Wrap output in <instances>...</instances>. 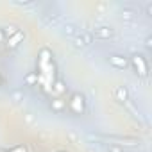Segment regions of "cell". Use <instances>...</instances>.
<instances>
[{
	"mask_svg": "<svg viewBox=\"0 0 152 152\" xmlns=\"http://www.w3.org/2000/svg\"><path fill=\"white\" fill-rule=\"evenodd\" d=\"M129 64H132L134 72L140 75V77H147V75H148V64H147V61H145V57H143V56L134 54V56L131 57Z\"/></svg>",
	"mask_w": 152,
	"mask_h": 152,
	"instance_id": "cell-1",
	"label": "cell"
},
{
	"mask_svg": "<svg viewBox=\"0 0 152 152\" xmlns=\"http://www.w3.org/2000/svg\"><path fill=\"white\" fill-rule=\"evenodd\" d=\"M84 107H86V104H84V97L81 93L72 95V99H70V109L75 115H83L84 113Z\"/></svg>",
	"mask_w": 152,
	"mask_h": 152,
	"instance_id": "cell-2",
	"label": "cell"
},
{
	"mask_svg": "<svg viewBox=\"0 0 152 152\" xmlns=\"http://www.w3.org/2000/svg\"><path fill=\"white\" fill-rule=\"evenodd\" d=\"M109 64L115 66V68H118V70H125L129 66V59L124 57V56H111L109 57Z\"/></svg>",
	"mask_w": 152,
	"mask_h": 152,
	"instance_id": "cell-3",
	"label": "cell"
},
{
	"mask_svg": "<svg viewBox=\"0 0 152 152\" xmlns=\"http://www.w3.org/2000/svg\"><path fill=\"white\" fill-rule=\"evenodd\" d=\"M93 34H95L97 38H100V39H109V38L115 34V31H113L111 27H97V29L93 31Z\"/></svg>",
	"mask_w": 152,
	"mask_h": 152,
	"instance_id": "cell-4",
	"label": "cell"
},
{
	"mask_svg": "<svg viewBox=\"0 0 152 152\" xmlns=\"http://www.w3.org/2000/svg\"><path fill=\"white\" fill-rule=\"evenodd\" d=\"M22 41H23V32H22V31H16L11 38H7V43H6V45H7L9 48H16Z\"/></svg>",
	"mask_w": 152,
	"mask_h": 152,
	"instance_id": "cell-5",
	"label": "cell"
},
{
	"mask_svg": "<svg viewBox=\"0 0 152 152\" xmlns=\"http://www.w3.org/2000/svg\"><path fill=\"white\" fill-rule=\"evenodd\" d=\"M91 39H93V36H91L90 32H86V34H83V36H77V38H75V39H73V45L77 47V48H83V47L90 45Z\"/></svg>",
	"mask_w": 152,
	"mask_h": 152,
	"instance_id": "cell-6",
	"label": "cell"
},
{
	"mask_svg": "<svg viewBox=\"0 0 152 152\" xmlns=\"http://www.w3.org/2000/svg\"><path fill=\"white\" fill-rule=\"evenodd\" d=\"M115 97H116V100L125 102V100H129V90H127L125 86H118V88L115 90Z\"/></svg>",
	"mask_w": 152,
	"mask_h": 152,
	"instance_id": "cell-7",
	"label": "cell"
},
{
	"mask_svg": "<svg viewBox=\"0 0 152 152\" xmlns=\"http://www.w3.org/2000/svg\"><path fill=\"white\" fill-rule=\"evenodd\" d=\"M63 107H64V102L63 100H59V99H56V100H52V109L54 111H63Z\"/></svg>",
	"mask_w": 152,
	"mask_h": 152,
	"instance_id": "cell-8",
	"label": "cell"
},
{
	"mask_svg": "<svg viewBox=\"0 0 152 152\" xmlns=\"http://www.w3.org/2000/svg\"><path fill=\"white\" fill-rule=\"evenodd\" d=\"M64 90H66V88H64V83H63V81H56V83H54V91H56V93H63Z\"/></svg>",
	"mask_w": 152,
	"mask_h": 152,
	"instance_id": "cell-9",
	"label": "cell"
},
{
	"mask_svg": "<svg viewBox=\"0 0 152 152\" xmlns=\"http://www.w3.org/2000/svg\"><path fill=\"white\" fill-rule=\"evenodd\" d=\"M36 81H38V77H36V73H29L27 77H25V83H27V84H34Z\"/></svg>",
	"mask_w": 152,
	"mask_h": 152,
	"instance_id": "cell-10",
	"label": "cell"
},
{
	"mask_svg": "<svg viewBox=\"0 0 152 152\" xmlns=\"http://www.w3.org/2000/svg\"><path fill=\"white\" fill-rule=\"evenodd\" d=\"M64 32H66L68 36H72V34L75 32V27H73V25H66V27H64Z\"/></svg>",
	"mask_w": 152,
	"mask_h": 152,
	"instance_id": "cell-11",
	"label": "cell"
},
{
	"mask_svg": "<svg viewBox=\"0 0 152 152\" xmlns=\"http://www.w3.org/2000/svg\"><path fill=\"white\" fill-rule=\"evenodd\" d=\"M107 152H124L118 145H109V148H107Z\"/></svg>",
	"mask_w": 152,
	"mask_h": 152,
	"instance_id": "cell-12",
	"label": "cell"
},
{
	"mask_svg": "<svg viewBox=\"0 0 152 152\" xmlns=\"http://www.w3.org/2000/svg\"><path fill=\"white\" fill-rule=\"evenodd\" d=\"M122 16H124L125 20H131V18H132V11H124V13H122Z\"/></svg>",
	"mask_w": 152,
	"mask_h": 152,
	"instance_id": "cell-13",
	"label": "cell"
},
{
	"mask_svg": "<svg viewBox=\"0 0 152 152\" xmlns=\"http://www.w3.org/2000/svg\"><path fill=\"white\" fill-rule=\"evenodd\" d=\"M16 31H18V29H15V27H9V29L6 31V34H7V38H11V36H13V34H15Z\"/></svg>",
	"mask_w": 152,
	"mask_h": 152,
	"instance_id": "cell-14",
	"label": "cell"
},
{
	"mask_svg": "<svg viewBox=\"0 0 152 152\" xmlns=\"http://www.w3.org/2000/svg\"><path fill=\"white\" fill-rule=\"evenodd\" d=\"M145 47H147V48H152V38H150V36L145 39Z\"/></svg>",
	"mask_w": 152,
	"mask_h": 152,
	"instance_id": "cell-15",
	"label": "cell"
},
{
	"mask_svg": "<svg viewBox=\"0 0 152 152\" xmlns=\"http://www.w3.org/2000/svg\"><path fill=\"white\" fill-rule=\"evenodd\" d=\"M13 97H15V100H20V99H22V93H20V91H16Z\"/></svg>",
	"mask_w": 152,
	"mask_h": 152,
	"instance_id": "cell-16",
	"label": "cell"
},
{
	"mask_svg": "<svg viewBox=\"0 0 152 152\" xmlns=\"http://www.w3.org/2000/svg\"><path fill=\"white\" fill-rule=\"evenodd\" d=\"M147 13H148V15H152V4H148V6H147Z\"/></svg>",
	"mask_w": 152,
	"mask_h": 152,
	"instance_id": "cell-17",
	"label": "cell"
},
{
	"mask_svg": "<svg viewBox=\"0 0 152 152\" xmlns=\"http://www.w3.org/2000/svg\"><path fill=\"white\" fill-rule=\"evenodd\" d=\"M2 38H4V32H2V31H0V41H2Z\"/></svg>",
	"mask_w": 152,
	"mask_h": 152,
	"instance_id": "cell-18",
	"label": "cell"
},
{
	"mask_svg": "<svg viewBox=\"0 0 152 152\" xmlns=\"http://www.w3.org/2000/svg\"><path fill=\"white\" fill-rule=\"evenodd\" d=\"M0 83H2V81H0Z\"/></svg>",
	"mask_w": 152,
	"mask_h": 152,
	"instance_id": "cell-19",
	"label": "cell"
}]
</instances>
